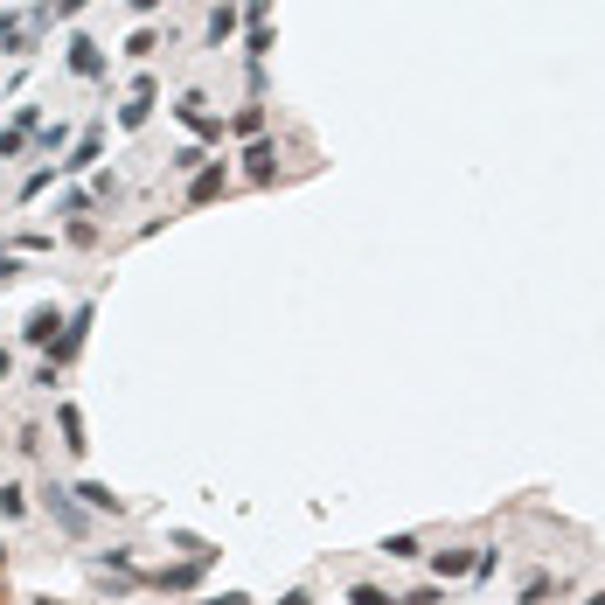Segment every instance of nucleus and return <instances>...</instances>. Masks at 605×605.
Here are the masks:
<instances>
[{"label": "nucleus", "instance_id": "f257e3e1", "mask_svg": "<svg viewBox=\"0 0 605 605\" xmlns=\"http://www.w3.org/2000/svg\"><path fill=\"white\" fill-rule=\"evenodd\" d=\"M237 28H244V7H237V0H216L209 21H202V49H230Z\"/></svg>", "mask_w": 605, "mask_h": 605}, {"label": "nucleus", "instance_id": "f03ea898", "mask_svg": "<svg viewBox=\"0 0 605 605\" xmlns=\"http://www.w3.org/2000/svg\"><path fill=\"white\" fill-rule=\"evenodd\" d=\"M63 63H70V77H105L112 70V56H105V42H91V35H70V49H63Z\"/></svg>", "mask_w": 605, "mask_h": 605}, {"label": "nucleus", "instance_id": "7ed1b4c3", "mask_svg": "<svg viewBox=\"0 0 605 605\" xmlns=\"http://www.w3.org/2000/svg\"><path fill=\"white\" fill-rule=\"evenodd\" d=\"M174 119H181V126H195V133H202V147H209V140H223V119L209 112V98H202V91H181V98H174Z\"/></svg>", "mask_w": 605, "mask_h": 605}, {"label": "nucleus", "instance_id": "20e7f679", "mask_svg": "<svg viewBox=\"0 0 605 605\" xmlns=\"http://www.w3.org/2000/svg\"><path fill=\"white\" fill-rule=\"evenodd\" d=\"M91 313H98V306H77V313H70V320H63V334H56V355H49V362H56V369H63V362H77V355H84V341H91Z\"/></svg>", "mask_w": 605, "mask_h": 605}, {"label": "nucleus", "instance_id": "39448f33", "mask_svg": "<svg viewBox=\"0 0 605 605\" xmlns=\"http://www.w3.org/2000/svg\"><path fill=\"white\" fill-rule=\"evenodd\" d=\"M42 508H49V515H56L70 536H91V508H84L70 487H49V494H42Z\"/></svg>", "mask_w": 605, "mask_h": 605}, {"label": "nucleus", "instance_id": "423d86ee", "mask_svg": "<svg viewBox=\"0 0 605 605\" xmlns=\"http://www.w3.org/2000/svg\"><path fill=\"white\" fill-rule=\"evenodd\" d=\"M153 105H160V84H153V77H140V84H133V98L119 105V133H140V126L153 119Z\"/></svg>", "mask_w": 605, "mask_h": 605}, {"label": "nucleus", "instance_id": "0eeeda50", "mask_svg": "<svg viewBox=\"0 0 605 605\" xmlns=\"http://www.w3.org/2000/svg\"><path fill=\"white\" fill-rule=\"evenodd\" d=\"M98 153H105V126H84L77 147H70V160H56V167H63V174H98Z\"/></svg>", "mask_w": 605, "mask_h": 605}, {"label": "nucleus", "instance_id": "6e6552de", "mask_svg": "<svg viewBox=\"0 0 605 605\" xmlns=\"http://www.w3.org/2000/svg\"><path fill=\"white\" fill-rule=\"evenodd\" d=\"M216 195H230V167H223V160H209V167L188 181V209H209Z\"/></svg>", "mask_w": 605, "mask_h": 605}, {"label": "nucleus", "instance_id": "1a4fd4ad", "mask_svg": "<svg viewBox=\"0 0 605 605\" xmlns=\"http://www.w3.org/2000/svg\"><path fill=\"white\" fill-rule=\"evenodd\" d=\"M63 320H70V313L35 306V313H28V327H21V341H28V348H56V327H63Z\"/></svg>", "mask_w": 605, "mask_h": 605}, {"label": "nucleus", "instance_id": "9d476101", "mask_svg": "<svg viewBox=\"0 0 605 605\" xmlns=\"http://www.w3.org/2000/svg\"><path fill=\"white\" fill-rule=\"evenodd\" d=\"M56 432H63V453L70 459L91 453V439H84V411H77V404H56Z\"/></svg>", "mask_w": 605, "mask_h": 605}, {"label": "nucleus", "instance_id": "9b49d317", "mask_svg": "<svg viewBox=\"0 0 605 605\" xmlns=\"http://www.w3.org/2000/svg\"><path fill=\"white\" fill-rule=\"evenodd\" d=\"M70 494H77V501H84V508H91V515H119V494H112V487H105V480H77V487H70Z\"/></svg>", "mask_w": 605, "mask_h": 605}, {"label": "nucleus", "instance_id": "f8f14e48", "mask_svg": "<svg viewBox=\"0 0 605 605\" xmlns=\"http://www.w3.org/2000/svg\"><path fill=\"white\" fill-rule=\"evenodd\" d=\"M244 167H251V181H272V174H279V147H272V140H251Z\"/></svg>", "mask_w": 605, "mask_h": 605}, {"label": "nucleus", "instance_id": "ddd939ff", "mask_svg": "<svg viewBox=\"0 0 605 605\" xmlns=\"http://www.w3.org/2000/svg\"><path fill=\"white\" fill-rule=\"evenodd\" d=\"M432 571H439V585H453V578H473V550H439V557H432Z\"/></svg>", "mask_w": 605, "mask_h": 605}, {"label": "nucleus", "instance_id": "4468645a", "mask_svg": "<svg viewBox=\"0 0 605 605\" xmlns=\"http://www.w3.org/2000/svg\"><path fill=\"white\" fill-rule=\"evenodd\" d=\"M230 133H244V140H265V98H251V105H237V119H230Z\"/></svg>", "mask_w": 605, "mask_h": 605}, {"label": "nucleus", "instance_id": "2eb2a0df", "mask_svg": "<svg viewBox=\"0 0 605 605\" xmlns=\"http://www.w3.org/2000/svg\"><path fill=\"white\" fill-rule=\"evenodd\" d=\"M195 578H202V557H195V564H167V571H153V585H160V592H188Z\"/></svg>", "mask_w": 605, "mask_h": 605}, {"label": "nucleus", "instance_id": "dca6fc26", "mask_svg": "<svg viewBox=\"0 0 605 605\" xmlns=\"http://www.w3.org/2000/svg\"><path fill=\"white\" fill-rule=\"evenodd\" d=\"M167 167H174V174H188V181H195V174H202V167H209V147H202V140H195V147H174V153H167Z\"/></svg>", "mask_w": 605, "mask_h": 605}, {"label": "nucleus", "instance_id": "f3484780", "mask_svg": "<svg viewBox=\"0 0 605 605\" xmlns=\"http://www.w3.org/2000/svg\"><path fill=\"white\" fill-rule=\"evenodd\" d=\"M244 56H251V63L272 56V21H244Z\"/></svg>", "mask_w": 605, "mask_h": 605}, {"label": "nucleus", "instance_id": "a211bd4d", "mask_svg": "<svg viewBox=\"0 0 605 605\" xmlns=\"http://www.w3.org/2000/svg\"><path fill=\"white\" fill-rule=\"evenodd\" d=\"M91 195H98V202H126V181H119L112 167H98V174H91Z\"/></svg>", "mask_w": 605, "mask_h": 605}, {"label": "nucleus", "instance_id": "6ab92c4d", "mask_svg": "<svg viewBox=\"0 0 605 605\" xmlns=\"http://www.w3.org/2000/svg\"><path fill=\"white\" fill-rule=\"evenodd\" d=\"M383 557H397V564H418V557H425V543H418V536H383Z\"/></svg>", "mask_w": 605, "mask_h": 605}, {"label": "nucleus", "instance_id": "aec40b11", "mask_svg": "<svg viewBox=\"0 0 605 605\" xmlns=\"http://www.w3.org/2000/svg\"><path fill=\"white\" fill-rule=\"evenodd\" d=\"M0 515H7V522H21V515H28V487H14V480H7V487H0Z\"/></svg>", "mask_w": 605, "mask_h": 605}, {"label": "nucleus", "instance_id": "412c9836", "mask_svg": "<svg viewBox=\"0 0 605 605\" xmlns=\"http://www.w3.org/2000/svg\"><path fill=\"white\" fill-rule=\"evenodd\" d=\"M153 49H160V35H153V28H133V35H126V56H133V63H147Z\"/></svg>", "mask_w": 605, "mask_h": 605}, {"label": "nucleus", "instance_id": "4be33fe9", "mask_svg": "<svg viewBox=\"0 0 605 605\" xmlns=\"http://www.w3.org/2000/svg\"><path fill=\"white\" fill-rule=\"evenodd\" d=\"M56 174H63V167H56V160H49V167H35V174H28V181H21V202H35V195H42V188H49V181H56Z\"/></svg>", "mask_w": 605, "mask_h": 605}, {"label": "nucleus", "instance_id": "5701e85b", "mask_svg": "<svg viewBox=\"0 0 605 605\" xmlns=\"http://www.w3.org/2000/svg\"><path fill=\"white\" fill-rule=\"evenodd\" d=\"M550 592H557V578H550V571H536V578L522 585V605H543V599H550Z\"/></svg>", "mask_w": 605, "mask_h": 605}, {"label": "nucleus", "instance_id": "b1692460", "mask_svg": "<svg viewBox=\"0 0 605 605\" xmlns=\"http://www.w3.org/2000/svg\"><path fill=\"white\" fill-rule=\"evenodd\" d=\"M63 237L84 251V244H98V223H91V216H77V223H63Z\"/></svg>", "mask_w": 605, "mask_h": 605}, {"label": "nucleus", "instance_id": "393cba45", "mask_svg": "<svg viewBox=\"0 0 605 605\" xmlns=\"http://www.w3.org/2000/svg\"><path fill=\"white\" fill-rule=\"evenodd\" d=\"M21 153H28V133H21V126H7V133H0V160H21Z\"/></svg>", "mask_w": 605, "mask_h": 605}, {"label": "nucleus", "instance_id": "a878e982", "mask_svg": "<svg viewBox=\"0 0 605 605\" xmlns=\"http://www.w3.org/2000/svg\"><path fill=\"white\" fill-rule=\"evenodd\" d=\"M348 605H404V599H390V592H376V585H355Z\"/></svg>", "mask_w": 605, "mask_h": 605}, {"label": "nucleus", "instance_id": "bb28decb", "mask_svg": "<svg viewBox=\"0 0 605 605\" xmlns=\"http://www.w3.org/2000/svg\"><path fill=\"white\" fill-rule=\"evenodd\" d=\"M63 140H70V126H63V119H56V126H42V133H35V147H42V153H56V147H63Z\"/></svg>", "mask_w": 605, "mask_h": 605}, {"label": "nucleus", "instance_id": "cd10ccee", "mask_svg": "<svg viewBox=\"0 0 605 605\" xmlns=\"http://www.w3.org/2000/svg\"><path fill=\"white\" fill-rule=\"evenodd\" d=\"M14 453H21V459L42 453V432H35V425H21V432H14Z\"/></svg>", "mask_w": 605, "mask_h": 605}, {"label": "nucleus", "instance_id": "c85d7f7f", "mask_svg": "<svg viewBox=\"0 0 605 605\" xmlns=\"http://www.w3.org/2000/svg\"><path fill=\"white\" fill-rule=\"evenodd\" d=\"M14 279H21V258H14V251L0 244V286H14Z\"/></svg>", "mask_w": 605, "mask_h": 605}, {"label": "nucleus", "instance_id": "c756f323", "mask_svg": "<svg viewBox=\"0 0 605 605\" xmlns=\"http://www.w3.org/2000/svg\"><path fill=\"white\" fill-rule=\"evenodd\" d=\"M126 7H133V14L147 21V14H160V7H167V0H126Z\"/></svg>", "mask_w": 605, "mask_h": 605}, {"label": "nucleus", "instance_id": "7c9ffc66", "mask_svg": "<svg viewBox=\"0 0 605 605\" xmlns=\"http://www.w3.org/2000/svg\"><path fill=\"white\" fill-rule=\"evenodd\" d=\"M7 376H14V355H7V348H0V383H7Z\"/></svg>", "mask_w": 605, "mask_h": 605}, {"label": "nucleus", "instance_id": "2f4dec72", "mask_svg": "<svg viewBox=\"0 0 605 605\" xmlns=\"http://www.w3.org/2000/svg\"><path fill=\"white\" fill-rule=\"evenodd\" d=\"M279 605H313V599H306V592H286V599H279Z\"/></svg>", "mask_w": 605, "mask_h": 605}, {"label": "nucleus", "instance_id": "473e14b6", "mask_svg": "<svg viewBox=\"0 0 605 605\" xmlns=\"http://www.w3.org/2000/svg\"><path fill=\"white\" fill-rule=\"evenodd\" d=\"M585 605H605V592H592V599H585Z\"/></svg>", "mask_w": 605, "mask_h": 605}, {"label": "nucleus", "instance_id": "72a5a7b5", "mask_svg": "<svg viewBox=\"0 0 605 605\" xmlns=\"http://www.w3.org/2000/svg\"><path fill=\"white\" fill-rule=\"evenodd\" d=\"M28 605H63V599H28Z\"/></svg>", "mask_w": 605, "mask_h": 605}, {"label": "nucleus", "instance_id": "f704fd0d", "mask_svg": "<svg viewBox=\"0 0 605 605\" xmlns=\"http://www.w3.org/2000/svg\"><path fill=\"white\" fill-rule=\"evenodd\" d=\"M0 578H7V550H0Z\"/></svg>", "mask_w": 605, "mask_h": 605}, {"label": "nucleus", "instance_id": "c9c22d12", "mask_svg": "<svg viewBox=\"0 0 605 605\" xmlns=\"http://www.w3.org/2000/svg\"><path fill=\"white\" fill-rule=\"evenodd\" d=\"M202 605H223V599H202Z\"/></svg>", "mask_w": 605, "mask_h": 605}]
</instances>
